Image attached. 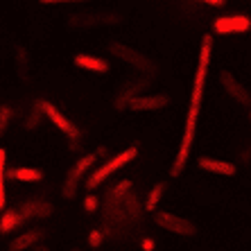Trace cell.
<instances>
[{
  "label": "cell",
  "instance_id": "17",
  "mask_svg": "<svg viewBox=\"0 0 251 251\" xmlns=\"http://www.w3.org/2000/svg\"><path fill=\"white\" fill-rule=\"evenodd\" d=\"M12 116H14V111L9 109V106H0V136H2V131L7 129V125H9Z\"/></svg>",
  "mask_w": 251,
  "mask_h": 251
},
{
  "label": "cell",
  "instance_id": "9",
  "mask_svg": "<svg viewBox=\"0 0 251 251\" xmlns=\"http://www.w3.org/2000/svg\"><path fill=\"white\" fill-rule=\"evenodd\" d=\"M18 210L23 213L25 220H32V217H48L50 213H52V204L32 199V201H25V204H21V208H18Z\"/></svg>",
  "mask_w": 251,
  "mask_h": 251
},
{
  "label": "cell",
  "instance_id": "12",
  "mask_svg": "<svg viewBox=\"0 0 251 251\" xmlns=\"http://www.w3.org/2000/svg\"><path fill=\"white\" fill-rule=\"evenodd\" d=\"M5 176H9V179H18V181H41L43 179V170H36V168H12L7 170Z\"/></svg>",
  "mask_w": 251,
  "mask_h": 251
},
{
  "label": "cell",
  "instance_id": "16",
  "mask_svg": "<svg viewBox=\"0 0 251 251\" xmlns=\"http://www.w3.org/2000/svg\"><path fill=\"white\" fill-rule=\"evenodd\" d=\"M163 190H165L163 183H156V186L150 190V195H147V201H145V208L150 210V213H152V210H156L158 201H161V197H163Z\"/></svg>",
  "mask_w": 251,
  "mask_h": 251
},
{
  "label": "cell",
  "instance_id": "11",
  "mask_svg": "<svg viewBox=\"0 0 251 251\" xmlns=\"http://www.w3.org/2000/svg\"><path fill=\"white\" fill-rule=\"evenodd\" d=\"M79 68H86V70H95V73H106L109 70V61L100 57H93V54H75L73 59Z\"/></svg>",
  "mask_w": 251,
  "mask_h": 251
},
{
  "label": "cell",
  "instance_id": "13",
  "mask_svg": "<svg viewBox=\"0 0 251 251\" xmlns=\"http://www.w3.org/2000/svg\"><path fill=\"white\" fill-rule=\"evenodd\" d=\"M41 238H43V231H41V228H32V231H25L23 235H18L14 242H9V249H12V251L27 249V247H32L34 242H39Z\"/></svg>",
  "mask_w": 251,
  "mask_h": 251
},
{
  "label": "cell",
  "instance_id": "7",
  "mask_svg": "<svg viewBox=\"0 0 251 251\" xmlns=\"http://www.w3.org/2000/svg\"><path fill=\"white\" fill-rule=\"evenodd\" d=\"M165 104H170L168 95H140L129 100V109L134 111H154V109H163Z\"/></svg>",
  "mask_w": 251,
  "mask_h": 251
},
{
  "label": "cell",
  "instance_id": "4",
  "mask_svg": "<svg viewBox=\"0 0 251 251\" xmlns=\"http://www.w3.org/2000/svg\"><path fill=\"white\" fill-rule=\"evenodd\" d=\"M39 106H41L43 116H46L48 120H50V123H52L54 127H57L59 131H61V134H66L68 138H77V136H79L77 127H75L73 123H70V120L64 116V113L59 111V109L52 104V102H46V100H43V102H39Z\"/></svg>",
  "mask_w": 251,
  "mask_h": 251
},
{
  "label": "cell",
  "instance_id": "8",
  "mask_svg": "<svg viewBox=\"0 0 251 251\" xmlns=\"http://www.w3.org/2000/svg\"><path fill=\"white\" fill-rule=\"evenodd\" d=\"M199 168L210 172V175H222V176H233L238 170L233 163L228 161H220V158H210V156H201L199 158Z\"/></svg>",
  "mask_w": 251,
  "mask_h": 251
},
{
  "label": "cell",
  "instance_id": "2",
  "mask_svg": "<svg viewBox=\"0 0 251 251\" xmlns=\"http://www.w3.org/2000/svg\"><path fill=\"white\" fill-rule=\"evenodd\" d=\"M136 156H138V147H129V150H125V152L116 154V156L109 158L104 165H100L98 170H93V175L88 176V181H86V188L88 190H95L98 186H102V181H104L106 176H111L113 172H118L123 165L131 163Z\"/></svg>",
  "mask_w": 251,
  "mask_h": 251
},
{
  "label": "cell",
  "instance_id": "18",
  "mask_svg": "<svg viewBox=\"0 0 251 251\" xmlns=\"http://www.w3.org/2000/svg\"><path fill=\"white\" fill-rule=\"evenodd\" d=\"M129 188H131V181H120V183H118V186L111 190V193H109V197H111V199H120V197H125Z\"/></svg>",
  "mask_w": 251,
  "mask_h": 251
},
{
  "label": "cell",
  "instance_id": "5",
  "mask_svg": "<svg viewBox=\"0 0 251 251\" xmlns=\"http://www.w3.org/2000/svg\"><path fill=\"white\" fill-rule=\"evenodd\" d=\"M154 220H156L158 226L168 228V231H172V233H179V235H195L197 233V228H195L193 222H188V220L175 215V213H156Z\"/></svg>",
  "mask_w": 251,
  "mask_h": 251
},
{
  "label": "cell",
  "instance_id": "22",
  "mask_svg": "<svg viewBox=\"0 0 251 251\" xmlns=\"http://www.w3.org/2000/svg\"><path fill=\"white\" fill-rule=\"evenodd\" d=\"M195 2H204V5H210V7H222L226 0H195Z\"/></svg>",
  "mask_w": 251,
  "mask_h": 251
},
{
  "label": "cell",
  "instance_id": "23",
  "mask_svg": "<svg viewBox=\"0 0 251 251\" xmlns=\"http://www.w3.org/2000/svg\"><path fill=\"white\" fill-rule=\"evenodd\" d=\"M143 249H145V251H152L154 249V240L152 238H145V240H143Z\"/></svg>",
  "mask_w": 251,
  "mask_h": 251
},
{
  "label": "cell",
  "instance_id": "20",
  "mask_svg": "<svg viewBox=\"0 0 251 251\" xmlns=\"http://www.w3.org/2000/svg\"><path fill=\"white\" fill-rule=\"evenodd\" d=\"M84 210H86V213H95V210H98V197L88 195V197L84 199Z\"/></svg>",
  "mask_w": 251,
  "mask_h": 251
},
{
  "label": "cell",
  "instance_id": "6",
  "mask_svg": "<svg viewBox=\"0 0 251 251\" xmlns=\"http://www.w3.org/2000/svg\"><path fill=\"white\" fill-rule=\"evenodd\" d=\"M95 163V154H86V156H82L79 161H77L75 165H73V170L68 172V179H66V188H64V197H73L75 195V190H73V186H75V181L79 179V176L86 172L91 165Z\"/></svg>",
  "mask_w": 251,
  "mask_h": 251
},
{
  "label": "cell",
  "instance_id": "3",
  "mask_svg": "<svg viewBox=\"0 0 251 251\" xmlns=\"http://www.w3.org/2000/svg\"><path fill=\"white\" fill-rule=\"evenodd\" d=\"M251 29V18L245 14H233V16H220L213 21V32L215 34H245Z\"/></svg>",
  "mask_w": 251,
  "mask_h": 251
},
{
  "label": "cell",
  "instance_id": "15",
  "mask_svg": "<svg viewBox=\"0 0 251 251\" xmlns=\"http://www.w3.org/2000/svg\"><path fill=\"white\" fill-rule=\"evenodd\" d=\"M5 163H7V154L0 147V210H5L7 206V193H5Z\"/></svg>",
  "mask_w": 251,
  "mask_h": 251
},
{
  "label": "cell",
  "instance_id": "1",
  "mask_svg": "<svg viewBox=\"0 0 251 251\" xmlns=\"http://www.w3.org/2000/svg\"><path fill=\"white\" fill-rule=\"evenodd\" d=\"M210 52H213V36L204 34L201 36V48H199V64L193 79V91H190V109H188V116H186L181 147H179L175 163H172V176H179L183 172L186 161L190 156V150H193V140H195L197 120H199V106H201V98H204V84H206V75H208V66H210Z\"/></svg>",
  "mask_w": 251,
  "mask_h": 251
},
{
  "label": "cell",
  "instance_id": "19",
  "mask_svg": "<svg viewBox=\"0 0 251 251\" xmlns=\"http://www.w3.org/2000/svg\"><path fill=\"white\" fill-rule=\"evenodd\" d=\"M41 116H43V111H41V106H39V102H36V104H34V111L29 113V120L25 123V127H27V129H34L36 120H41Z\"/></svg>",
  "mask_w": 251,
  "mask_h": 251
},
{
  "label": "cell",
  "instance_id": "24",
  "mask_svg": "<svg viewBox=\"0 0 251 251\" xmlns=\"http://www.w3.org/2000/svg\"><path fill=\"white\" fill-rule=\"evenodd\" d=\"M43 5H54V2H79V0H41Z\"/></svg>",
  "mask_w": 251,
  "mask_h": 251
},
{
  "label": "cell",
  "instance_id": "10",
  "mask_svg": "<svg viewBox=\"0 0 251 251\" xmlns=\"http://www.w3.org/2000/svg\"><path fill=\"white\" fill-rule=\"evenodd\" d=\"M25 222L23 213L18 208H7L5 213H2V217H0V233H12L14 228H18L21 224Z\"/></svg>",
  "mask_w": 251,
  "mask_h": 251
},
{
  "label": "cell",
  "instance_id": "21",
  "mask_svg": "<svg viewBox=\"0 0 251 251\" xmlns=\"http://www.w3.org/2000/svg\"><path fill=\"white\" fill-rule=\"evenodd\" d=\"M88 245H91V247H100V245H102V231L93 228V231L88 233Z\"/></svg>",
  "mask_w": 251,
  "mask_h": 251
},
{
  "label": "cell",
  "instance_id": "14",
  "mask_svg": "<svg viewBox=\"0 0 251 251\" xmlns=\"http://www.w3.org/2000/svg\"><path fill=\"white\" fill-rule=\"evenodd\" d=\"M222 82H224V86H226V91L233 95L238 102H242V104H251L249 93H247V91L240 86V84H235V79L231 77V73H222Z\"/></svg>",
  "mask_w": 251,
  "mask_h": 251
}]
</instances>
